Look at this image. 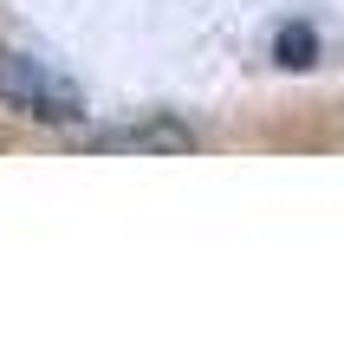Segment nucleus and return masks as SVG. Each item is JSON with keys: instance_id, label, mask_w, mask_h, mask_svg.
Instances as JSON below:
<instances>
[{"instance_id": "obj_1", "label": "nucleus", "mask_w": 344, "mask_h": 351, "mask_svg": "<svg viewBox=\"0 0 344 351\" xmlns=\"http://www.w3.org/2000/svg\"><path fill=\"white\" fill-rule=\"evenodd\" d=\"M0 104H13L33 124H78L85 117L78 85H65L52 65L26 59V52H7V46H0Z\"/></svg>"}, {"instance_id": "obj_2", "label": "nucleus", "mask_w": 344, "mask_h": 351, "mask_svg": "<svg viewBox=\"0 0 344 351\" xmlns=\"http://www.w3.org/2000/svg\"><path fill=\"white\" fill-rule=\"evenodd\" d=\"M98 150H156V156H169V150H195V137L182 124H169V117H150V124H130V130H111V137H98Z\"/></svg>"}, {"instance_id": "obj_3", "label": "nucleus", "mask_w": 344, "mask_h": 351, "mask_svg": "<svg viewBox=\"0 0 344 351\" xmlns=\"http://www.w3.org/2000/svg\"><path fill=\"white\" fill-rule=\"evenodd\" d=\"M280 46H286V65H306V52H312V39H306V26H293V33H286Z\"/></svg>"}]
</instances>
